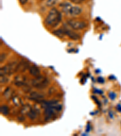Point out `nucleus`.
<instances>
[{"label": "nucleus", "mask_w": 121, "mask_h": 136, "mask_svg": "<svg viewBox=\"0 0 121 136\" xmlns=\"http://www.w3.org/2000/svg\"><path fill=\"white\" fill-rule=\"evenodd\" d=\"M61 20L62 15L59 11L56 8H52L49 11L48 15L46 18L44 23L47 27L53 28L60 23Z\"/></svg>", "instance_id": "nucleus-1"}, {"label": "nucleus", "mask_w": 121, "mask_h": 136, "mask_svg": "<svg viewBox=\"0 0 121 136\" xmlns=\"http://www.w3.org/2000/svg\"><path fill=\"white\" fill-rule=\"evenodd\" d=\"M49 84V81L47 78L40 76L36 77L32 81V85L36 89H42L46 88Z\"/></svg>", "instance_id": "nucleus-2"}, {"label": "nucleus", "mask_w": 121, "mask_h": 136, "mask_svg": "<svg viewBox=\"0 0 121 136\" xmlns=\"http://www.w3.org/2000/svg\"><path fill=\"white\" fill-rule=\"evenodd\" d=\"M18 63L17 62H13L9 63V64L6 65L5 66L1 67V76H6V75H11L13 73L18 71Z\"/></svg>", "instance_id": "nucleus-3"}, {"label": "nucleus", "mask_w": 121, "mask_h": 136, "mask_svg": "<svg viewBox=\"0 0 121 136\" xmlns=\"http://www.w3.org/2000/svg\"><path fill=\"white\" fill-rule=\"evenodd\" d=\"M67 24L71 28L76 30L83 29L87 27V23L83 21L70 20L67 21Z\"/></svg>", "instance_id": "nucleus-4"}, {"label": "nucleus", "mask_w": 121, "mask_h": 136, "mask_svg": "<svg viewBox=\"0 0 121 136\" xmlns=\"http://www.w3.org/2000/svg\"><path fill=\"white\" fill-rule=\"evenodd\" d=\"M59 7L61 8L63 12L66 13V15H69L70 11L71 8L72 7V6L70 3L68 2H63L59 4Z\"/></svg>", "instance_id": "nucleus-5"}, {"label": "nucleus", "mask_w": 121, "mask_h": 136, "mask_svg": "<svg viewBox=\"0 0 121 136\" xmlns=\"http://www.w3.org/2000/svg\"><path fill=\"white\" fill-rule=\"evenodd\" d=\"M64 30L66 35H67L68 38H70L71 39L74 40V41H77V40H79L80 39L79 35L74 32L72 31V30H68L67 28H64Z\"/></svg>", "instance_id": "nucleus-6"}, {"label": "nucleus", "mask_w": 121, "mask_h": 136, "mask_svg": "<svg viewBox=\"0 0 121 136\" xmlns=\"http://www.w3.org/2000/svg\"><path fill=\"white\" fill-rule=\"evenodd\" d=\"M44 98V95L40 93L33 92L30 94V99L35 101H39Z\"/></svg>", "instance_id": "nucleus-7"}, {"label": "nucleus", "mask_w": 121, "mask_h": 136, "mask_svg": "<svg viewBox=\"0 0 121 136\" xmlns=\"http://www.w3.org/2000/svg\"><path fill=\"white\" fill-rule=\"evenodd\" d=\"M28 70H29L30 74L32 75L33 76L38 77L40 76L41 74L40 70H39V68H38V67H36V65H33L30 66L29 67V68H28Z\"/></svg>", "instance_id": "nucleus-8"}, {"label": "nucleus", "mask_w": 121, "mask_h": 136, "mask_svg": "<svg viewBox=\"0 0 121 136\" xmlns=\"http://www.w3.org/2000/svg\"><path fill=\"white\" fill-rule=\"evenodd\" d=\"M30 66L29 65V63L26 61L23 60L21 62H20V63H18V71H24L25 70L27 69L28 68H29Z\"/></svg>", "instance_id": "nucleus-9"}, {"label": "nucleus", "mask_w": 121, "mask_h": 136, "mask_svg": "<svg viewBox=\"0 0 121 136\" xmlns=\"http://www.w3.org/2000/svg\"><path fill=\"white\" fill-rule=\"evenodd\" d=\"M82 12V9L78 6H72L70 11L69 15L74 17V16L79 15Z\"/></svg>", "instance_id": "nucleus-10"}, {"label": "nucleus", "mask_w": 121, "mask_h": 136, "mask_svg": "<svg viewBox=\"0 0 121 136\" xmlns=\"http://www.w3.org/2000/svg\"><path fill=\"white\" fill-rule=\"evenodd\" d=\"M53 34L59 38H63L66 36L65 30L64 28H59L58 30H55L53 32Z\"/></svg>", "instance_id": "nucleus-11"}, {"label": "nucleus", "mask_w": 121, "mask_h": 136, "mask_svg": "<svg viewBox=\"0 0 121 136\" xmlns=\"http://www.w3.org/2000/svg\"><path fill=\"white\" fill-rule=\"evenodd\" d=\"M27 114L28 117L31 120H35L36 118V117H37V113H36L35 110H32V109L30 110L27 112Z\"/></svg>", "instance_id": "nucleus-12"}, {"label": "nucleus", "mask_w": 121, "mask_h": 136, "mask_svg": "<svg viewBox=\"0 0 121 136\" xmlns=\"http://www.w3.org/2000/svg\"><path fill=\"white\" fill-rule=\"evenodd\" d=\"M0 111L1 113L4 116H7L9 113V108L7 105H1L0 107Z\"/></svg>", "instance_id": "nucleus-13"}, {"label": "nucleus", "mask_w": 121, "mask_h": 136, "mask_svg": "<svg viewBox=\"0 0 121 136\" xmlns=\"http://www.w3.org/2000/svg\"><path fill=\"white\" fill-rule=\"evenodd\" d=\"M57 0H47V2H46V5L48 7H52L56 3Z\"/></svg>", "instance_id": "nucleus-14"}, {"label": "nucleus", "mask_w": 121, "mask_h": 136, "mask_svg": "<svg viewBox=\"0 0 121 136\" xmlns=\"http://www.w3.org/2000/svg\"><path fill=\"white\" fill-rule=\"evenodd\" d=\"M6 56H7V55L4 53H2L1 54V56H0V62H1V63H3L4 62V61L6 59Z\"/></svg>", "instance_id": "nucleus-15"}, {"label": "nucleus", "mask_w": 121, "mask_h": 136, "mask_svg": "<svg viewBox=\"0 0 121 136\" xmlns=\"http://www.w3.org/2000/svg\"><path fill=\"white\" fill-rule=\"evenodd\" d=\"M71 2H72L74 4H81V3H84L85 0H70Z\"/></svg>", "instance_id": "nucleus-16"}, {"label": "nucleus", "mask_w": 121, "mask_h": 136, "mask_svg": "<svg viewBox=\"0 0 121 136\" xmlns=\"http://www.w3.org/2000/svg\"><path fill=\"white\" fill-rule=\"evenodd\" d=\"M8 81V79L6 78L5 76H1V82L6 83Z\"/></svg>", "instance_id": "nucleus-17"}, {"label": "nucleus", "mask_w": 121, "mask_h": 136, "mask_svg": "<svg viewBox=\"0 0 121 136\" xmlns=\"http://www.w3.org/2000/svg\"><path fill=\"white\" fill-rule=\"evenodd\" d=\"M28 0H19V1H20V4H21V5H24V4L27 2Z\"/></svg>", "instance_id": "nucleus-18"}]
</instances>
